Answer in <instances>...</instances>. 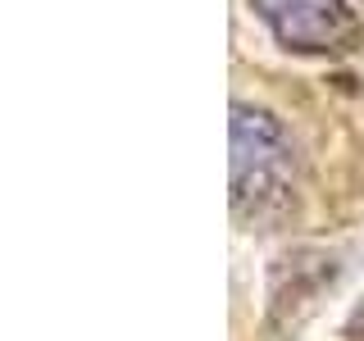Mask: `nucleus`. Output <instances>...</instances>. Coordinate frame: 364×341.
<instances>
[{"label": "nucleus", "mask_w": 364, "mask_h": 341, "mask_svg": "<svg viewBox=\"0 0 364 341\" xmlns=\"http://www.w3.org/2000/svg\"><path fill=\"white\" fill-rule=\"evenodd\" d=\"M250 5L287 50L328 55L355 41V18L346 0H250Z\"/></svg>", "instance_id": "2"}, {"label": "nucleus", "mask_w": 364, "mask_h": 341, "mask_svg": "<svg viewBox=\"0 0 364 341\" xmlns=\"http://www.w3.org/2000/svg\"><path fill=\"white\" fill-rule=\"evenodd\" d=\"M291 178V146L282 128L264 109H232V200L242 205H269L282 196Z\"/></svg>", "instance_id": "1"}]
</instances>
